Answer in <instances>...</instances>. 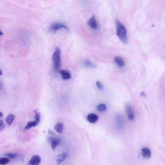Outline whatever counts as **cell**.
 Segmentation results:
<instances>
[{
  "label": "cell",
  "instance_id": "1",
  "mask_svg": "<svg viewBox=\"0 0 165 165\" xmlns=\"http://www.w3.org/2000/svg\"><path fill=\"white\" fill-rule=\"evenodd\" d=\"M117 27V35L120 40L123 43L128 42V37L126 29L118 19L116 20Z\"/></svg>",
  "mask_w": 165,
  "mask_h": 165
},
{
  "label": "cell",
  "instance_id": "2",
  "mask_svg": "<svg viewBox=\"0 0 165 165\" xmlns=\"http://www.w3.org/2000/svg\"><path fill=\"white\" fill-rule=\"evenodd\" d=\"M60 51L58 47L56 48L52 57L54 69L55 71H59L61 66Z\"/></svg>",
  "mask_w": 165,
  "mask_h": 165
},
{
  "label": "cell",
  "instance_id": "3",
  "mask_svg": "<svg viewBox=\"0 0 165 165\" xmlns=\"http://www.w3.org/2000/svg\"><path fill=\"white\" fill-rule=\"evenodd\" d=\"M34 112L35 114V120L32 121L28 122L27 124L24 128V130H26L32 127L36 126L40 123V113L37 112V109L35 110Z\"/></svg>",
  "mask_w": 165,
  "mask_h": 165
},
{
  "label": "cell",
  "instance_id": "4",
  "mask_svg": "<svg viewBox=\"0 0 165 165\" xmlns=\"http://www.w3.org/2000/svg\"><path fill=\"white\" fill-rule=\"evenodd\" d=\"M62 29H64L69 32V29L63 23L59 22L53 23L50 27L49 30L50 32L54 33Z\"/></svg>",
  "mask_w": 165,
  "mask_h": 165
},
{
  "label": "cell",
  "instance_id": "5",
  "mask_svg": "<svg viewBox=\"0 0 165 165\" xmlns=\"http://www.w3.org/2000/svg\"><path fill=\"white\" fill-rule=\"evenodd\" d=\"M125 109L128 119L130 121H133L134 119V114L133 111L132 107L129 104H127L125 106Z\"/></svg>",
  "mask_w": 165,
  "mask_h": 165
},
{
  "label": "cell",
  "instance_id": "6",
  "mask_svg": "<svg viewBox=\"0 0 165 165\" xmlns=\"http://www.w3.org/2000/svg\"><path fill=\"white\" fill-rule=\"evenodd\" d=\"M87 24L91 29L96 30L98 28V24L95 18V15H93L88 21Z\"/></svg>",
  "mask_w": 165,
  "mask_h": 165
},
{
  "label": "cell",
  "instance_id": "7",
  "mask_svg": "<svg viewBox=\"0 0 165 165\" xmlns=\"http://www.w3.org/2000/svg\"><path fill=\"white\" fill-rule=\"evenodd\" d=\"M115 119L117 127L119 129H123L124 126V121L123 117L120 115L117 114L116 116Z\"/></svg>",
  "mask_w": 165,
  "mask_h": 165
},
{
  "label": "cell",
  "instance_id": "8",
  "mask_svg": "<svg viewBox=\"0 0 165 165\" xmlns=\"http://www.w3.org/2000/svg\"><path fill=\"white\" fill-rule=\"evenodd\" d=\"M142 156L145 159H149L151 158V153L149 149L147 147H144L141 149Z\"/></svg>",
  "mask_w": 165,
  "mask_h": 165
},
{
  "label": "cell",
  "instance_id": "9",
  "mask_svg": "<svg viewBox=\"0 0 165 165\" xmlns=\"http://www.w3.org/2000/svg\"><path fill=\"white\" fill-rule=\"evenodd\" d=\"M59 72L61 74L62 79L64 80H67L71 79V74L68 71L62 70H59Z\"/></svg>",
  "mask_w": 165,
  "mask_h": 165
},
{
  "label": "cell",
  "instance_id": "10",
  "mask_svg": "<svg viewBox=\"0 0 165 165\" xmlns=\"http://www.w3.org/2000/svg\"><path fill=\"white\" fill-rule=\"evenodd\" d=\"M41 159L40 156H34L31 158V159L29 161V163L30 164L33 165H38L40 164L41 162Z\"/></svg>",
  "mask_w": 165,
  "mask_h": 165
},
{
  "label": "cell",
  "instance_id": "11",
  "mask_svg": "<svg viewBox=\"0 0 165 165\" xmlns=\"http://www.w3.org/2000/svg\"><path fill=\"white\" fill-rule=\"evenodd\" d=\"M115 62L118 67L123 68L125 66V62L122 57L119 56H116L114 58Z\"/></svg>",
  "mask_w": 165,
  "mask_h": 165
},
{
  "label": "cell",
  "instance_id": "12",
  "mask_svg": "<svg viewBox=\"0 0 165 165\" xmlns=\"http://www.w3.org/2000/svg\"><path fill=\"white\" fill-rule=\"evenodd\" d=\"M98 118L97 115L94 113H90L87 117V120L90 123H95L97 122Z\"/></svg>",
  "mask_w": 165,
  "mask_h": 165
},
{
  "label": "cell",
  "instance_id": "13",
  "mask_svg": "<svg viewBox=\"0 0 165 165\" xmlns=\"http://www.w3.org/2000/svg\"><path fill=\"white\" fill-rule=\"evenodd\" d=\"M68 156L67 153H63L59 155L56 158V162L58 164L61 163L64 161Z\"/></svg>",
  "mask_w": 165,
  "mask_h": 165
},
{
  "label": "cell",
  "instance_id": "14",
  "mask_svg": "<svg viewBox=\"0 0 165 165\" xmlns=\"http://www.w3.org/2000/svg\"><path fill=\"white\" fill-rule=\"evenodd\" d=\"M51 148L53 150L55 149L56 147L60 142V140L58 138H51Z\"/></svg>",
  "mask_w": 165,
  "mask_h": 165
},
{
  "label": "cell",
  "instance_id": "15",
  "mask_svg": "<svg viewBox=\"0 0 165 165\" xmlns=\"http://www.w3.org/2000/svg\"><path fill=\"white\" fill-rule=\"evenodd\" d=\"M107 106L105 104H101L98 105L96 107V109L99 112H104L107 109Z\"/></svg>",
  "mask_w": 165,
  "mask_h": 165
},
{
  "label": "cell",
  "instance_id": "16",
  "mask_svg": "<svg viewBox=\"0 0 165 165\" xmlns=\"http://www.w3.org/2000/svg\"><path fill=\"white\" fill-rule=\"evenodd\" d=\"M55 128L57 132L61 134L63 132V125L62 123H57L55 126Z\"/></svg>",
  "mask_w": 165,
  "mask_h": 165
},
{
  "label": "cell",
  "instance_id": "17",
  "mask_svg": "<svg viewBox=\"0 0 165 165\" xmlns=\"http://www.w3.org/2000/svg\"><path fill=\"white\" fill-rule=\"evenodd\" d=\"M15 116L13 115L10 114L7 117L6 119L7 123L8 125H10L14 121Z\"/></svg>",
  "mask_w": 165,
  "mask_h": 165
},
{
  "label": "cell",
  "instance_id": "18",
  "mask_svg": "<svg viewBox=\"0 0 165 165\" xmlns=\"http://www.w3.org/2000/svg\"><path fill=\"white\" fill-rule=\"evenodd\" d=\"M84 65L86 67L91 68H95L96 67V65L92 63L90 61L86 60L84 62Z\"/></svg>",
  "mask_w": 165,
  "mask_h": 165
},
{
  "label": "cell",
  "instance_id": "19",
  "mask_svg": "<svg viewBox=\"0 0 165 165\" xmlns=\"http://www.w3.org/2000/svg\"><path fill=\"white\" fill-rule=\"evenodd\" d=\"M9 162V160L7 158H0V164L5 165L8 164Z\"/></svg>",
  "mask_w": 165,
  "mask_h": 165
},
{
  "label": "cell",
  "instance_id": "20",
  "mask_svg": "<svg viewBox=\"0 0 165 165\" xmlns=\"http://www.w3.org/2000/svg\"><path fill=\"white\" fill-rule=\"evenodd\" d=\"M6 156H8V157L10 158H14L17 157V155L15 154L10 153H8L6 154Z\"/></svg>",
  "mask_w": 165,
  "mask_h": 165
},
{
  "label": "cell",
  "instance_id": "21",
  "mask_svg": "<svg viewBox=\"0 0 165 165\" xmlns=\"http://www.w3.org/2000/svg\"><path fill=\"white\" fill-rule=\"evenodd\" d=\"M96 85L99 89L100 90H103V86L102 84L99 81L96 82Z\"/></svg>",
  "mask_w": 165,
  "mask_h": 165
},
{
  "label": "cell",
  "instance_id": "22",
  "mask_svg": "<svg viewBox=\"0 0 165 165\" xmlns=\"http://www.w3.org/2000/svg\"><path fill=\"white\" fill-rule=\"evenodd\" d=\"M5 124L4 122L2 120H0V131H2L4 128Z\"/></svg>",
  "mask_w": 165,
  "mask_h": 165
},
{
  "label": "cell",
  "instance_id": "23",
  "mask_svg": "<svg viewBox=\"0 0 165 165\" xmlns=\"http://www.w3.org/2000/svg\"><path fill=\"white\" fill-rule=\"evenodd\" d=\"M49 133L50 134H52V135H54V133L52 131H51L50 130H49Z\"/></svg>",
  "mask_w": 165,
  "mask_h": 165
},
{
  "label": "cell",
  "instance_id": "24",
  "mask_svg": "<svg viewBox=\"0 0 165 165\" xmlns=\"http://www.w3.org/2000/svg\"><path fill=\"white\" fill-rule=\"evenodd\" d=\"M2 71L0 67V75H2Z\"/></svg>",
  "mask_w": 165,
  "mask_h": 165
},
{
  "label": "cell",
  "instance_id": "25",
  "mask_svg": "<svg viewBox=\"0 0 165 165\" xmlns=\"http://www.w3.org/2000/svg\"><path fill=\"white\" fill-rule=\"evenodd\" d=\"M3 34V33L0 30V36H2Z\"/></svg>",
  "mask_w": 165,
  "mask_h": 165
},
{
  "label": "cell",
  "instance_id": "26",
  "mask_svg": "<svg viewBox=\"0 0 165 165\" xmlns=\"http://www.w3.org/2000/svg\"><path fill=\"white\" fill-rule=\"evenodd\" d=\"M3 116V113L2 112H0V117H2Z\"/></svg>",
  "mask_w": 165,
  "mask_h": 165
},
{
  "label": "cell",
  "instance_id": "27",
  "mask_svg": "<svg viewBox=\"0 0 165 165\" xmlns=\"http://www.w3.org/2000/svg\"><path fill=\"white\" fill-rule=\"evenodd\" d=\"M2 84H1V82H0V89L1 88V87H2Z\"/></svg>",
  "mask_w": 165,
  "mask_h": 165
}]
</instances>
